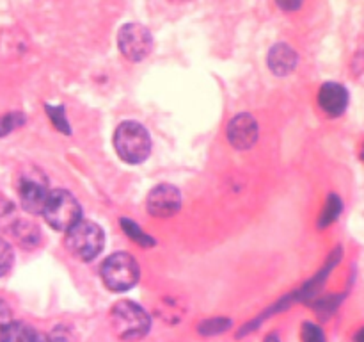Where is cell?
Listing matches in <instances>:
<instances>
[{
    "label": "cell",
    "mask_w": 364,
    "mask_h": 342,
    "mask_svg": "<svg viewBox=\"0 0 364 342\" xmlns=\"http://www.w3.org/2000/svg\"><path fill=\"white\" fill-rule=\"evenodd\" d=\"M114 148L128 164H141L151 153V138L137 121H124L114 132Z\"/></svg>",
    "instance_id": "1"
},
{
    "label": "cell",
    "mask_w": 364,
    "mask_h": 342,
    "mask_svg": "<svg viewBox=\"0 0 364 342\" xmlns=\"http://www.w3.org/2000/svg\"><path fill=\"white\" fill-rule=\"evenodd\" d=\"M110 324H112L114 333L121 341H139L149 331L151 319L148 312L137 303L123 299V301H117L110 310Z\"/></svg>",
    "instance_id": "2"
},
{
    "label": "cell",
    "mask_w": 364,
    "mask_h": 342,
    "mask_svg": "<svg viewBox=\"0 0 364 342\" xmlns=\"http://www.w3.org/2000/svg\"><path fill=\"white\" fill-rule=\"evenodd\" d=\"M139 264L130 253L117 252L103 260L100 267V276L109 291L123 292L134 287L139 280Z\"/></svg>",
    "instance_id": "3"
},
{
    "label": "cell",
    "mask_w": 364,
    "mask_h": 342,
    "mask_svg": "<svg viewBox=\"0 0 364 342\" xmlns=\"http://www.w3.org/2000/svg\"><path fill=\"white\" fill-rule=\"evenodd\" d=\"M64 242H66V248L71 255L84 260V262H89L102 253L103 244H105V235L96 223L80 219L68 230Z\"/></svg>",
    "instance_id": "4"
},
{
    "label": "cell",
    "mask_w": 364,
    "mask_h": 342,
    "mask_svg": "<svg viewBox=\"0 0 364 342\" xmlns=\"http://www.w3.org/2000/svg\"><path fill=\"white\" fill-rule=\"evenodd\" d=\"M43 217L55 230L68 232L82 219V207L71 192L55 189V191H50L45 209H43Z\"/></svg>",
    "instance_id": "5"
},
{
    "label": "cell",
    "mask_w": 364,
    "mask_h": 342,
    "mask_svg": "<svg viewBox=\"0 0 364 342\" xmlns=\"http://www.w3.org/2000/svg\"><path fill=\"white\" fill-rule=\"evenodd\" d=\"M117 46L121 53L130 61H142L149 56L153 48V36L144 25L127 24L119 28Z\"/></svg>",
    "instance_id": "6"
},
{
    "label": "cell",
    "mask_w": 364,
    "mask_h": 342,
    "mask_svg": "<svg viewBox=\"0 0 364 342\" xmlns=\"http://www.w3.org/2000/svg\"><path fill=\"white\" fill-rule=\"evenodd\" d=\"M48 187L41 171H25L20 178V200L25 212L38 216L43 214L45 203L48 200Z\"/></svg>",
    "instance_id": "7"
},
{
    "label": "cell",
    "mask_w": 364,
    "mask_h": 342,
    "mask_svg": "<svg viewBox=\"0 0 364 342\" xmlns=\"http://www.w3.org/2000/svg\"><path fill=\"white\" fill-rule=\"evenodd\" d=\"M146 207L155 217L174 216L181 209V192L174 185L160 184L148 195Z\"/></svg>",
    "instance_id": "8"
},
{
    "label": "cell",
    "mask_w": 364,
    "mask_h": 342,
    "mask_svg": "<svg viewBox=\"0 0 364 342\" xmlns=\"http://www.w3.org/2000/svg\"><path fill=\"white\" fill-rule=\"evenodd\" d=\"M226 134L231 146L238 150H247L258 141V123L251 114H238L230 121Z\"/></svg>",
    "instance_id": "9"
},
{
    "label": "cell",
    "mask_w": 364,
    "mask_h": 342,
    "mask_svg": "<svg viewBox=\"0 0 364 342\" xmlns=\"http://www.w3.org/2000/svg\"><path fill=\"white\" fill-rule=\"evenodd\" d=\"M348 91L343 84L326 82L318 91V103L323 113L331 118L341 116L348 107Z\"/></svg>",
    "instance_id": "10"
},
{
    "label": "cell",
    "mask_w": 364,
    "mask_h": 342,
    "mask_svg": "<svg viewBox=\"0 0 364 342\" xmlns=\"http://www.w3.org/2000/svg\"><path fill=\"white\" fill-rule=\"evenodd\" d=\"M297 52L291 48L287 43H276V45L270 48L269 57H267V63H269L270 71L274 75H288L294 71V68L297 66Z\"/></svg>",
    "instance_id": "11"
},
{
    "label": "cell",
    "mask_w": 364,
    "mask_h": 342,
    "mask_svg": "<svg viewBox=\"0 0 364 342\" xmlns=\"http://www.w3.org/2000/svg\"><path fill=\"white\" fill-rule=\"evenodd\" d=\"M11 234L14 235L20 246L23 248H34L41 241V234H39V228L36 227L32 221L28 219H18L14 223V227L11 228Z\"/></svg>",
    "instance_id": "12"
},
{
    "label": "cell",
    "mask_w": 364,
    "mask_h": 342,
    "mask_svg": "<svg viewBox=\"0 0 364 342\" xmlns=\"http://www.w3.org/2000/svg\"><path fill=\"white\" fill-rule=\"evenodd\" d=\"M36 333L28 324L21 323V321H11L2 331H0V342H32L34 341Z\"/></svg>",
    "instance_id": "13"
},
{
    "label": "cell",
    "mask_w": 364,
    "mask_h": 342,
    "mask_svg": "<svg viewBox=\"0 0 364 342\" xmlns=\"http://www.w3.org/2000/svg\"><path fill=\"white\" fill-rule=\"evenodd\" d=\"M341 210H343V202H341L340 196L338 195L327 196L326 207H323L322 214H320V217H318V227L326 228V227H329V224H333L334 221L340 217Z\"/></svg>",
    "instance_id": "14"
},
{
    "label": "cell",
    "mask_w": 364,
    "mask_h": 342,
    "mask_svg": "<svg viewBox=\"0 0 364 342\" xmlns=\"http://www.w3.org/2000/svg\"><path fill=\"white\" fill-rule=\"evenodd\" d=\"M121 227H123L124 234H127L132 241L137 242L139 246H144V248L155 246V239H153L151 235L144 234V232L141 230V227H139L137 223H134L132 219H121Z\"/></svg>",
    "instance_id": "15"
},
{
    "label": "cell",
    "mask_w": 364,
    "mask_h": 342,
    "mask_svg": "<svg viewBox=\"0 0 364 342\" xmlns=\"http://www.w3.org/2000/svg\"><path fill=\"white\" fill-rule=\"evenodd\" d=\"M231 328V319L228 317H212V319L203 321L198 326V331L201 335H219L224 333Z\"/></svg>",
    "instance_id": "16"
},
{
    "label": "cell",
    "mask_w": 364,
    "mask_h": 342,
    "mask_svg": "<svg viewBox=\"0 0 364 342\" xmlns=\"http://www.w3.org/2000/svg\"><path fill=\"white\" fill-rule=\"evenodd\" d=\"M18 221L16 209L7 198H0V232H11L14 223Z\"/></svg>",
    "instance_id": "17"
},
{
    "label": "cell",
    "mask_w": 364,
    "mask_h": 342,
    "mask_svg": "<svg viewBox=\"0 0 364 342\" xmlns=\"http://www.w3.org/2000/svg\"><path fill=\"white\" fill-rule=\"evenodd\" d=\"M45 109L46 113H48V118L52 120L53 127H55L57 130L63 132V134H71L70 121H68L66 114H64L63 105H46Z\"/></svg>",
    "instance_id": "18"
},
{
    "label": "cell",
    "mask_w": 364,
    "mask_h": 342,
    "mask_svg": "<svg viewBox=\"0 0 364 342\" xmlns=\"http://www.w3.org/2000/svg\"><path fill=\"white\" fill-rule=\"evenodd\" d=\"M25 123V116L21 113H7L0 118V138L11 134L18 127Z\"/></svg>",
    "instance_id": "19"
},
{
    "label": "cell",
    "mask_w": 364,
    "mask_h": 342,
    "mask_svg": "<svg viewBox=\"0 0 364 342\" xmlns=\"http://www.w3.org/2000/svg\"><path fill=\"white\" fill-rule=\"evenodd\" d=\"M13 262H14L13 248H11L9 242L0 239V276L9 273L11 267H13Z\"/></svg>",
    "instance_id": "20"
},
{
    "label": "cell",
    "mask_w": 364,
    "mask_h": 342,
    "mask_svg": "<svg viewBox=\"0 0 364 342\" xmlns=\"http://www.w3.org/2000/svg\"><path fill=\"white\" fill-rule=\"evenodd\" d=\"M302 342H326V333L315 323H304L301 330Z\"/></svg>",
    "instance_id": "21"
},
{
    "label": "cell",
    "mask_w": 364,
    "mask_h": 342,
    "mask_svg": "<svg viewBox=\"0 0 364 342\" xmlns=\"http://www.w3.org/2000/svg\"><path fill=\"white\" fill-rule=\"evenodd\" d=\"M13 321V312H11L9 305L0 298V331Z\"/></svg>",
    "instance_id": "22"
},
{
    "label": "cell",
    "mask_w": 364,
    "mask_h": 342,
    "mask_svg": "<svg viewBox=\"0 0 364 342\" xmlns=\"http://www.w3.org/2000/svg\"><path fill=\"white\" fill-rule=\"evenodd\" d=\"M32 342H52L50 341V337L46 333H41V331H38V333H36V337H34V341Z\"/></svg>",
    "instance_id": "23"
},
{
    "label": "cell",
    "mask_w": 364,
    "mask_h": 342,
    "mask_svg": "<svg viewBox=\"0 0 364 342\" xmlns=\"http://www.w3.org/2000/svg\"><path fill=\"white\" fill-rule=\"evenodd\" d=\"M277 6L281 7V9H299L301 7V4H284V2H279Z\"/></svg>",
    "instance_id": "24"
},
{
    "label": "cell",
    "mask_w": 364,
    "mask_h": 342,
    "mask_svg": "<svg viewBox=\"0 0 364 342\" xmlns=\"http://www.w3.org/2000/svg\"><path fill=\"white\" fill-rule=\"evenodd\" d=\"M263 342H281V338H279V335H277V333H269Z\"/></svg>",
    "instance_id": "25"
},
{
    "label": "cell",
    "mask_w": 364,
    "mask_h": 342,
    "mask_svg": "<svg viewBox=\"0 0 364 342\" xmlns=\"http://www.w3.org/2000/svg\"><path fill=\"white\" fill-rule=\"evenodd\" d=\"M355 342H364V328H361V330L355 333Z\"/></svg>",
    "instance_id": "26"
},
{
    "label": "cell",
    "mask_w": 364,
    "mask_h": 342,
    "mask_svg": "<svg viewBox=\"0 0 364 342\" xmlns=\"http://www.w3.org/2000/svg\"><path fill=\"white\" fill-rule=\"evenodd\" d=\"M361 160L364 162V142H363V150H361Z\"/></svg>",
    "instance_id": "27"
}]
</instances>
